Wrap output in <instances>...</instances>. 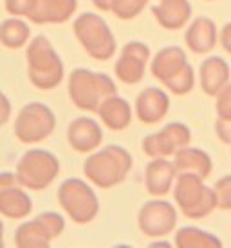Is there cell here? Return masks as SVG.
I'll use <instances>...</instances> for the list:
<instances>
[{"label":"cell","instance_id":"44dd1931","mask_svg":"<svg viewBox=\"0 0 231 248\" xmlns=\"http://www.w3.org/2000/svg\"><path fill=\"white\" fill-rule=\"evenodd\" d=\"M0 212L9 219H24L33 212V200L20 186H0Z\"/></svg>","mask_w":231,"mask_h":248},{"label":"cell","instance_id":"7c38bea8","mask_svg":"<svg viewBox=\"0 0 231 248\" xmlns=\"http://www.w3.org/2000/svg\"><path fill=\"white\" fill-rule=\"evenodd\" d=\"M137 227L146 237H164L177 227L175 207L164 200L146 201L137 214Z\"/></svg>","mask_w":231,"mask_h":248},{"label":"cell","instance_id":"484cf974","mask_svg":"<svg viewBox=\"0 0 231 248\" xmlns=\"http://www.w3.org/2000/svg\"><path fill=\"white\" fill-rule=\"evenodd\" d=\"M148 0H114L110 13H114L119 20H132L144 9Z\"/></svg>","mask_w":231,"mask_h":248},{"label":"cell","instance_id":"5b68a950","mask_svg":"<svg viewBox=\"0 0 231 248\" xmlns=\"http://www.w3.org/2000/svg\"><path fill=\"white\" fill-rule=\"evenodd\" d=\"M204 179L195 174H177L173 200L188 219H202L217 208L215 188L206 186Z\"/></svg>","mask_w":231,"mask_h":248},{"label":"cell","instance_id":"7402d4cb","mask_svg":"<svg viewBox=\"0 0 231 248\" xmlns=\"http://www.w3.org/2000/svg\"><path fill=\"white\" fill-rule=\"evenodd\" d=\"M98 116L110 131H125L132 122V107L125 98L114 94L103 102Z\"/></svg>","mask_w":231,"mask_h":248},{"label":"cell","instance_id":"e0dca14e","mask_svg":"<svg viewBox=\"0 0 231 248\" xmlns=\"http://www.w3.org/2000/svg\"><path fill=\"white\" fill-rule=\"evenodd\" d=\"M78 9V0H34L28 18L34 24H63Z\"/></svg>","mask_w":231,"mask_h":248},{"label":"cell","instance_id":"7a4b0ae2","mask_svg":"<svg viewBox=\"0 0 231 248\" xmlns=\"http://www.w3.org/2000/svg\"><path fill=\"white\" fill-rule=\"evenodd\" d=\"M26 58H28L29 80L36 89L51 91L55 89L56 85H60L65 69H63L61 58L53 49L47 36H34L33 40L29 42Z\"/></svg>","mask_w":231,"mask_h":248},{"label":"cell","instance_id":"f1b7e54d","mask_svg":"<svg viewBox=\"0 0 231 248\" xmlns=\"http://www.w3.org/2000/svg\"><path fill=\"white\" fill-rule=\"evenodd\" d=\"M33 4L34 0H6L4 7H6L7 13L13 15V16H26L28 18V15L33 9Z\"/></svg>","mask_w":231,"mask_h":248},{"label":"cell","instance_id":"ac0fdd59","mask_svg":"<svg viewBox=\"0 0 231 248\" xmlns=\"http://www.w3.org/2000/svg\"><path fill=\"white\" fill-rule=\"evenodd\" d=\"M152 6V13L159 26L170 31L183 29L191 18V4L188 0H157Z\"/></svg>","mask_w":231,"mask_h":248},{"label":"cell","instance_id":"9c48e42d","mask_svg":"<svg viewBox=\"0 0 231 248\" xmlns=\"http://www.w3.org/2000/svg\"><path fill=\"white\" fill-rule=\"evenodd\" d=\"M55 127V112L40 102H31L22 107L14 120V136L26 145L40 143L51 136Z\"/></svg>","mask_w":231,"mask_h":248},{"label":"cell","instance_id":"4316f807","mask_svg":"<svg viewBox=\"0 0 231 248\" xmlns=\"http://www.w3.org/2000/svg\"><path fill=\"white\" fill-rule=\"evenodd\" d=\"M215 192H217V208L231 210V174L218 179Z\"/></svg>","mask_w":231,"mask_h":248},{"label":"cell","instance_id":"8fae6325","mask_svg":"<svg viewBox=\"0 0 231 248\" xmlns=\"http://www.w3.org/2000/svg\"><path fill=\"white\" fill-rule=\"evenodd\" d=\"M191 141V132L181 122L164 125L159 132L148 134L141 141V149L150 158H168L175 156L179 151L188 147Z\"/></svg>","mask_w":231,"mask_h":248},{"label":"cell","instance_id":"ba28073f","mask_svg":"<svg viewBox=\"0 0 231 248\" xmlns=\"http://www.w3.org/2000/svg\"><path fill=\"white\" fill-rule=\"evenodd\" d=\"M58 203L71 219L85 225L100 212V200L96 192L80 178H69L58 188Z\"/></svg>","mask_w":231,"mask_h":248},{"label":"cell","instance_id":"2e32d148","mask_svg":"<svg viewBox=\"0 0 231 248\" xmlns=\"http://www.w3.org/2000/svg\"><path fill=\"white\" fill-rule=\"evenodd\" d=\"M175 163L166 158H152L144 169V185L146 192L154 198H163L172 190L173 179L177 178Z\"/></svg>","mask_w":231,"mask_h":248},{"label":"cell","instance_id":"30bf717a","mask_svg":"<svg viewBox=\"0 0 231 248\" xmlns=\"http://www.w3.org/2000/svg\"><path fill=\"white\" fill-rule=\"evenodd\" d=\"M65 230V219L58 212H42L34 219L22 223L14 232L18 248H47Z\"/></svg>","mask_w":231,"mask_h":248},{"label":"cell","instance_id":"836d02e7","mask_svg":"<svg viewBox=\"0 0 231 248\" xmlns=\"http://www.w3.org/2000/svg\"><path fill=\"white\" fill-rule=\"evenodd\" d=\"M7 120H9V100H7V96H4V116H2V125H6Z\"/></svg>","mask_w":231,"mask_h":248},{"label":"cell","instance_id":"603a6c76","mask_svg":"<svg viewBox=\"0 0 231 248\" xmlns=\"http://www.w3.org/2000/svg\"><path fill=\"white\" fill-rule=\"evenodd\" d=\"M175 169L179 174H195L199 178L206 179L211 174L213 163L208 152L195 149V147H184L183 151H179L175 154Z\"/></svg>","mask_w":231,"mask_h":248},{"label":"cell","instance_id":"8992f818","mask_svg":"<svg viewBox=\"0 0 231 248\" xmlns=\"http://www.w3.org/2000/svg\"><path fill=\"white\" fill-rule=\"evenodd\" d=\"M72 31L90 58L105 62L116 53V38L109 24L96 13H82L72 24Z\"/></svg>","mask_w":231,"mask_h":248},{"label":"cell","instance_id":"cb8c5ba5","mask_svg":"<svg viewBox=\"0 0 231 248\" xmlns=\"http://www.w3.org/2000/svg\"><path fill=\"white\" fill-rule=\"evenodd\" d=\"M175 247L177 248H213L222 247V241L217 235L210 234L206 230H201L197 227H183L175 234Z\"/></svg>","mask_w":231,"mask_h":248},{"label":"cell","instance_id":"d6a6232c","mask_svg":"<svg viewBox=\"0 0 231 248\" xmlns=\"http://www.w3.org/2000/svg\"><path fill=\"white\" fill-rule=\"evenodd\" d=\"M92 2H94V6L98 7V9H101V11H110L114 0H92Z\"/></svg>","mask_w":231,"mask_h":248},{"label":"cell","instance_id":"f546056e","mask_svg":"<svg viewBox=\"0 0 231 248\" xmlns=\"http://www.w3.org/2000/svg\"><path fill=\"white\" fill-rule=\"evenodd\" d=\"M215 132L220 141L231 145V118H217L215 122Z\"/></svg>","mask_w":231,"mask_h":248},{"label":"cell","instance_id":"d6986e66","mask_svg":"<svg viewBox=\"0 0 231 248\" xmlns=\"http://www.w3.org/2000/svg\"><path fill=\"white\" fill-rule=\"evenodd\" d=\"M186 46L195 55H206L217 44V26L208 16H199L188 26L184 35Z\"/></svg>","mask_w":231,"mask_h":248},{"label":"cell","instance_id":"e575fe53","mask_svg":"<svg viewBox=\"0 0 231 248\" xmlns=\"http://www.w3.org/2000/svg\"><path fill=\"white\" fill-rule=\"evenodd\" d=\"M208 2H213V0H208Z\"/></svg>","mask_w":231,"mask_h":248},{"label":"cell","instance_id":"ffe728a7","mask_svg":"<svg viewBox=\"0 0 231 248\" xmlns=\"http://www.w3.org/2000/svg\"><path fill=\"white\" fill-rule=\"evenodd\" d=\"M230 83V65L220 56H210L201 65V89L208 96H217Z\"/></svg>","mask_w":231,"mask_h":248},{"label":"cell","instance_id":"9a60e30c","mask_svg":"<svg viewBox=\"0 0 231 248\" xmlns=\"http://www.w3.org/2000/svg\"><path fill=\"white\" fill-rule=\"evenodd\" d=\"M67 141L76 152H94L103 141V131L94 118H76L67 129Z\"/></svg>","mask_w":231,"mask_h":248},{"label":"cell","instance_id":"d4e9b609","mask_svg":"<svg viewBox=\"0 0 231 248\" xmlns=\"http://www.w3.org/2000/svg\"><path fill=\"white\" fill-rule=\"evenodd\" d=\"M0 38L7 49H20L31 38V29L20 18H6L0 26Z\"/></svg>","mask_w":231,"mask_h":248},{"label":"cell","instance_id":"4fadbf2b","mask_svg":"<svg viewBox=\"0 0 231 248\" xmlns=\"http://www.w3.org/2000/svg\"><path fill=\"white\" fill-rule=\"evenodd\" d=\"M150 60V47L143 42H129L121 49V55L114 65L117 80L129 85H136L143 80L146 63Z\"/></svg>","mask_w":231,"mask_h":248},{"label":"cell","instance_id":"1f68e13d","mask_svg":"<svg viewBox=\"0 0 231 248\" xmlns=\"http://www.w3.org/2000/svg\"><path fill=\"white\" fill-rule=\"evenodd\" d=\"M14 183H18L16 174L2 172V176H0V186H11V185H14Z\"/></svg>","mask_w":231,"mask_h":248},{"label":"cell","instance_id":"6da1fadb","mask_svg":"<svg viewBox=\"0 0 231 248\" xmlns=\"http://www.w3.org/2000/svg\"><path fill=\"white\" fill-rule=\"evenodd\" d=\"M132 169V156L121 145H107L96 151L83 163V174L90 183L100 188H112L129 176Z\"/></svg>","mask_w":231,"mask_h":248},{"label":"cell","instance_id":"83f0119b","mask_svg":"<svg viewBox=\"0 0 231 248\" xmlns=\"http://www.w3.org/2000/svg\"><path fill=\"white\" fill-rule=\"evenodd\" d=\"M215 109L218 118H231V82L217 94Z\"/></svg>","mask_w":231,"mask_h":248},{"label":"cell","instance_id":"52a82bcc","mask_svg":"<svg viewBox=\"0 0 231 248\" xmlns=\"http://www.w3.org/2000/svg\"><path fill=\"white\" fill-rule=\"evenodd\" d=\"M60 174V161L53 152L43 149H31L16 165V179L24 188L45 190Z\"/></svg>","mask_w":231,"mask_h":248},{"label":"cell","instance_id":"5bb4252c","mask_svg":"<svg viewBox=\"0 0 231 248\" xmlns=\"http://www.w3.org/2000/svg\"><path fill=\"white\" fill-rule=\"evenodd\" d=\"M170 110V98L159 87H146L136 98V114L144 125H156Z\"/></svg>","mask_w":231,"mask_h":248},{"label":"cell","instance_id":"4dcf8cb0","mask_svg":"<svg viewBox=\"0 0 231 248\" xmlns=\"http://www.w3.org/2000/svg\"><path fill=\"white\" fill-rule=\"evenodd\" d=\"M218 40H220V46L224 47L226 53H230V55H231V22H230V24H226L224 28L220 29Z\"/></svg>","mask_w":231,"mask_h":248},{"label":"cell","instance_id":"3957f363","mask_svg":"<svg viewBox=\"0 0 231 248\" xmlns=\"http://www.w3.org/2000/svg\"><path fill=\"white\" fill-rule=\"evenodd\" d=\"M114 94H117L116 83L105 73L74 69L69 76V96L78 109L98 112L103 102Z\"/></svg>","mask_w":231,"mask_h":248},{"label":"cell","instance_id":"277c9868","mask_svg":"<svg viewBox=\"0 0 231 248\" xmlns=\"http://www.w3.org/2000/svg\"><path fill=\"white\" fill-rule=\"evenodd\" d=\"M154 78H157L166 89L173 94H188L195 85V75L188 60L184 49L170 46L161 49L150 63Z\"/></svg>","mask_w":231,"mask_h":248}]
</instances>
